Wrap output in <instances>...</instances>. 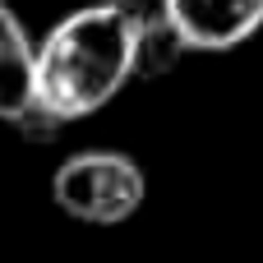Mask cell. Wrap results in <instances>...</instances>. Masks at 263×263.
Listing matches in <instances>:
<instances>
[{
    "label": "cell",
    "instance_id": "cell-1",
    "mask_svg": "<svg viewBox=\"0 0 263 263\" xmlns=\"http://www.w3.org/2000/svg\"><path fill=\"white\" fill-rule=\"evenodd\" d=\"M180 55L176 37L143 9V0H92L65 14L37 46L32 65V97L37 120L46 129L97 116L116 102L139 74L171 69Z\"/></svg>",
    "mask_w": 263,
    "mask_h": 263
},
{
    "label": "cell",
    "instance_id": "cell-3",
    "mask_svg": "<svg viewBox=\"0 0 263 263\" xmlns=\"http://www.w3.org/2000/svg\"><path fill=\"white\" fill-rule=\"evenodd\" d=\"M180 51H231L263 28V0H157Z\"/></svg>",
    "mask_w": 263,
    "mask_h": 263
},
{
    "label": "cell",
    "instance_id": "cell-4",
    "mask_svg": "<svg viewBox=\"0 0 263 263\" xmlns=\"http://www.w3.org/2000/svg\"><path fill=\"white\" fill-rule=\"evenodd\" d=\"M32 65H37V46H32L23 18L0 0V120L23 125V129H46L37 120Z\"/></svg>",
    "mask_w": 263,
    "mask_h": 263
},
{
    "label": "cell",
    "instance_id": "cell-2",
    "mask_svg": "<svg viewBox=\"0 0 263 263\" xmlns=\"http://www.w3.org/2000/svg\"><path fill=\"white\" fill-rule=\"evenodd\" d=\"M143 171L134 157L111 148H83L65 157L51 176V199L65 217L83 227H120L143 208Z\"/></svg>",
    "mask_w": 263,
    "mask_h": 263
}]
</instances>
